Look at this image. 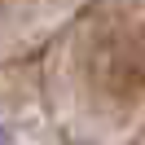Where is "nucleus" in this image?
<instances>
[{"label":"nucleus","mask_w":145,"mask_h":145,"mask_svg":"<svg viewBox=\"0 0 145 145\" xmlns=\"http://www.w3.org/2000/svg\"><path fill=\"white\" fill-rule=\"evenodd\" d=\"M0 145H9V132H5V127H0Z\"/></svg>","instance_id":"1"}]
</instances>
